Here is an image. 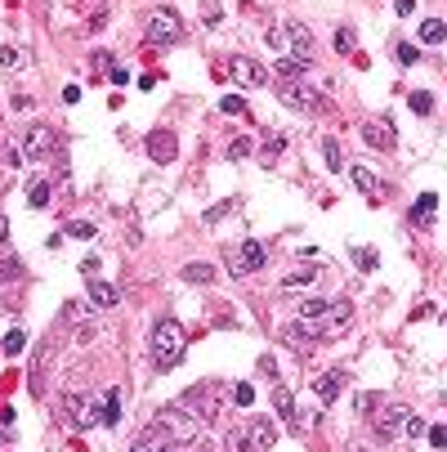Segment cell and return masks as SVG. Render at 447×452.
Returning a JSON list of instances; mask_svg holds the SVG:
<instances>
[{
	"instance_id": "1",
	"label": "cell",
	"mask_w": 447,
	"mask_h": 452,
	"mask_svg": "<svg viewBox=\"0 0 447 452\" xmlns=\"http://www.w3.org/2000/svg\"><path fill=\"white\" fill-rule=\"evenodd\" d=\"M184 349H188V331L179 327L175 318H157V323H153V341H148V354H153L157 372H170V367H179Z\"/></svg>"
},
{
	"instance_id": "2",
	"label": "cell",
	"mask_w": 447,
	"mask_h": 452,
	"mask_svg": "<svg viewBox=\"0 0 447 452\" xmlns=\"http://www.w3.org/2000/svg\"><path fill=\"white\" fill-rule=\"evenodd\" d=\"M273 443H277V426L269 421V416H255L251 426L228 434V452H269Z\"/></svg>"
},
{
	"instance_id": "3",
	"label": "cell",
	"mask_w": 447,
	"mask_h": 452,
	"mask_svg": "<svg viewBox=\"0 0 447 452\" xmlns=\"http://www.w3.org/2000/svg\"><path fill=\"white\" fill-rule=\"evenodd\" d=\"M54 416L68 430H90V426H103V412H98V403H90V398H81V394H63L58 398V408Z\"/></svg>"
},
{
	"instance_id": "4",
	"label": "cell",
	"mask_w": 447,
	"mask_h": 452,
	"mask_svg": "<svg viewBox=\"0 0 447 452\" xmlns=\"http://www.w3.org/2000/svg\"><path fill=\"white\" fill-rule=\"evenodd\" d=\"M273 94L282 99L287 108H295V112H322V108H327V104H322V94L313 90V86H304V81H277Z\"/></svg>"
},
{
	"instance_id": "5",
	"label": "cell",
	"mask_w": 447,
	"mask_h": 452,
	"mask_svg": "<svg viewBox=\"0 0 447 452\" xmlns=\"http://www.w3.org/2000/svg\"><path fill=\"white\" fill-rule=\"evenodd\" d=\"M175 41H184L179 9H153V19H148V45H175Z\"/></svg>"
},
{
	"instance_id": "6",
	"label": "cell",
	"mask_w": 447,
	"mask_h": 452,
	"mask_svg": "<svg viewBox=\"0 0 447 452\" xmlns=\"http://www.w3.org/2000/svg\"><path fill=\"white\" fill-rule=\"evenodd\" d=\"M264 264H269V246L264 242H242L237 251H228V273L233 278H246V273H255V269H264Z\"/></svg>"
},
{
	"instance_id": "7",
	"label": "cell",
	"mask_w": 447,
	"mask_h": 452,
	"mask_svg": "<svg viewBox=\"0 0 447 452\" xmlns=\"http://www.w3.org/2000/svg\"><path fill=\"white\" fill-rule=\"evenodd\" d=\"M153 426H161L175 443H188L192 434H197V421H188V412H184V408H161V412L153 416Z\"/></svg>"
},
{
	"instance_id": "8",
	"label": "cell",
	"mask_w": 447,
	"mask_h": 452,
	"mask_svg": "<svg viewBox=\"0 0 447 452\" xmlns=\"http://www.w3.org/2000/svg\"><path fill=\"white\" fill-rule=\"evenodd\" d=\"M58 148V135H54V126H27V135H23V157H49Z\"/></svg>"
},
{
	"instance_id": "9",
	"label": "cell",
	"mask_w": 447,
	"mask_h": 452,
	"mask_svg": "<svg viewBox=\"0 0 447 452\" xmlns=\"http://www.w3.org/2000/svg\"><path fill=\"white\" fill-rule=\"evenodd\" d=\"M228 72H233L237 86H269V68H260V63L246 59V54H233V59H228Z\"/></svg>"
},
{
	"instance_id": "10",
	"label": "cell",
	"mask_w": 447,
	"mask_h": 452,
	"mask_svg": "<svg viewBox=\"0 0 447 452\" xmlns=\"http://www.w3.org/2000/svg\"><path fill=\"white\" fill-rule=\"evenodd\" d=\"M148 157H153L157 166H170L179 157V139H175V130H153L148 135Z\"/></svg>"
},
{
	"instance_id": "11",
	"label": "cell",
	"mask_w": 447,
	"mask_h": 452,
	"mask_svg": "<svg viewBox=\"0 0 447 452\" xmlns=\"http://www.w3.org/2000/svg\"><path fill=\"white\" fill-rule=\"evenodd\" d=\"M273 412H277V421H287L291 434H300V408H295V394L287 385H273Z\"/></svg>"
},
{
	"instance_id": "12",
	"label": "cell",
	"mask_w": 447,
	"mask_h": 452,
	"mask_svg": "<svg viewBox=\"0 0 447 452\" xmlns=\"http://www.w3.org/2000/svg\"><path fill=\"white\" fill-rule=\"evenodd\" d=\"M362 139H367L371 148H380V153H389L394 144H399V135H394V121L389 116H376V121L362 126Z\"/></svg>"
},
{
	"instance_id": "13",
	"label": "cell",
	"mask_w": 447,
	"mask_h": 452,
	"mask_svg": "<svg viewBox=\"0 0 447 452\" xmlns=\"http://www.w3.org/2000/svg\"><path fill=\"white\" fill-rule=\"evenodd\" d=\"M407 412H411V408H403V403L376 408V430L385 434V439H399V434H403V421H407Z\"/></svg>"
},
{
	"instance_id": "14",
	"label": "cell",
	"mask_w": 447,
	"mask_h": 452,
	"mask_svg": "<svg viewBox=\"0 0 447 452\" xmlns=\"http://www.w3.org/2000/svg\"><path fill=\"white\" fill-rule=\"evenodd\" d=\"M344 381H349V372H344V367H327V372L313 381V394H318L322 403H336V394L344 390Z\"/></svg>"
},
{
	"instance_id": "15",
	"label": "cell",
	"mask_w": 447,
	"mask_h": 452,
	"mask_svg": "<svg viewBox=\"0 0 447 452\" xmlns=\"http://www.w3.org/2000/svg\"><path fill=\"white\" fill-rule=\"evenodd\" d=\"M287 41H291V59L313 63V31L304 23H287Z\"/></svg>"
},
{
	"instance_id": "16",
	"label": "cell",
	"mask_w": 447,
	"mask_h": 452,
	"mask_svg": "<svg viewBox=\"0 0 447 452\" xmlns=\"http://www.w3.org/2000/svg\"><path fill=\"white\" fill-rule=\"evenodd\" d=\"M434 206H438V193H421L416 206H411V215H407V224L411 228H429L434 224Z\"/></svg>"
},
{
	"instance_id": "17",
	"label": "cell",
	"mask_w": 447,
	"mask_h": 452,
	"mask_svg": "<svg viewBox=\"0 0 447 452\" xmlns=\"http://www.w3.org/2000/svg\"><path fill=\"white\" fill-rule=\"evenodd\" d=\"M184 412L188 416H202V421H210L215 408H210V385H202V390H188L184 394Z\"/></svg>"
},
{
	"instance_id": "18",
	"label": "cell",
	"mask_w": 447,
	"mask_h": 452,
	"mask_svg": "<svg viewBox=\"0 0 447 452\" xmlns=\"http://www.w3.org/2000/svg\"><path fill=\"white\" fill-rule=\"evenodd\" d=\"M121 300V291L112 287V282H98V278H90V305L94 309H112Z\"/></svg>"
},
{
	"instance_id": "19",
	"label": "cell",
	"mask_w": 447,
	"mask_h": 452,
	"mask_svg": "<svg viewBox=\"0 0 447 452\" xmlns=\"http://www.w3.org/2000/svg\"><path fill=\"white\" fill-rule=\"evenodd\" d=\"M49 202H54V184H49V179H31L27 184V206L31 211H45Z\"/></svg>"
},
{
	"instance_id": "20",
	"label": "cell",
	"mask_w": 447,
	"mask_h": 452,
	"mask_svg": "<svg viewBox=\"0 0 447 452\" xmlns=\"http://www.w3.org/2000/svg\"><path fill=\"white\" fill-rule=\"evenodd\" d=\"M313 278H318V264H304V269H291L282 282H277V287H282V291H304Z\"/></svg>"
},
{
	"instance_id": "21",
	"label": "cell",
	"mask_w": 447,
	"mask_h": 452,
	"mask_svg": "<svg viewBox=\"0 0 447 452\" xmlns=\"http://www.w3.org/2000/svg\"><path fill=\"white\" fill-rule=\"evenodd\" d=\"M264 45H269L273 54H291V41H287V23H269V27H264Z\"/></svg>"
},
{
	"instance_id": "22",
	"label": "cell",
	"mask_w": 447,
	"mask_h": 452,
	"mask_svg": "<svg viewBox=\"0 0 447 452\" xmlns=\"http://www.w3.org/2000/svg\"><path fill=\"white\" fill-rule=\"evenodd\" d=\"M447 41V23L443 19H425L421 23V45H443Z\"/></svg>"
},
{
	"instance_id": "23",
	"label": "cell",
	"mask_w": 447,
	"mask_h": 452,
	"mask_svg": "<svg viewBox=\"0 0 447 452\" xmlns=\"http://www.w3.org/2000/svg\"><path fill=\"white\" fill-rule=\"evenodd\" d=\"M304 72H309V63L291 59V54H282V59H277V76H282V81H304Z\"/></svg>"
},
{
	"instance_id": "24",
	"label": "cell",
	"mask_w": 447,
	"mask_h": 452,
	"mask_svg": "<svg viewBox=\"0 0 447 452\" xmlns=\"http://www.w3.org/2000/svg\"><path fill=\"white\" fill-rule=\"evenodd\" d=\"M121 421V390L112 385V390L103 394V426H117Z\"/></svg>"
},
{
	"instance_id": "25",
	"label": "cell",
	"mask_w": 447,
	"mask_h": 452,
	"mask_svg": "<svg viewBox=\"0 0 447 452\" xmlns=\"http://www.w3.org/2000/svg\"><path fill=\"white\" fill-rule=\"evenodd\" d=\"M322 157H327V171H344V153H340V139L336 135L322 139Z\"/></svg>"
},
{
	"instance_id": "26",
	"label": "cell",
	"mask_w": 447,
	"mask_h": 452,
	"mask_svg": "<svg viewBox=\"0 0 447 452\" xmlns=\"http://www.w3.org/2000/svg\"><path fill=\"white\" fill-rule=\"evenodd\" d=\"M45 358H49V345H41L36 363H31V394H45Z\"/></svg>"
},
{
	"instance_id": "27",
	"label": "cell",
	"mask_w": 447,
	"mask_h": 452,
	"mask_svg": "<svg viewBox=\"0 0 447 452\" xmlns=\"http://www.w3.org/2000/svg\"><path fill=\"white\" fill-rule=\"evenodd\" d=\"M0 349H5L9 358H14V354H23V349H27V331H23V327H14V331H5V341H0Z\"/></svg>"
},
{
	"instance_id": "28",
	"label": "cell",
	"mask_w": 447,
	"mask_h": 452,
	"mask_svg": "<svg viewBox=\"0 0 447 452\" xmlns=\"http://www.w3.org/2000/svg\"><path fill=\"white\" fill-rule=\"evenodd\" d=\"M184 282L206 287V282H215V269H210V264H184Z\"/></svg>"
},
{
	"instance_id": "29",
	"label": "cell",
	"mask_w": 447,
	"mask_h": 452,
	"mask_svg": "<svg viewBox=\"0 0 447 452\" xmlns=\"http://www.w3.org/2000/svg\"><path fill=\"white\" fill-rule=\"evenodd\" d=\"M349 175H354V184H358V189H362V193H367V197H371V202H376V175L367 171V166H354V171H349Z\"/></svg>"
},
{
	"instance_id": "30",
	"label": "cell",
	"mask_w": 447,
	"mask_h": 452,
	"mask_svg": "<svg viewBox=\"0 0 447 452\" xmlns=\"http://www.w3.org/2000/svg\"><path fill=\"white\" fill-rule=\"evenodd\" d=\"M220 112H228V116H251L246 99H237V94H224V99H220Z\"/></svg>"
},
{
	"instance_id": "31",
	"label": "cell",
	"mask_w": 447,
	"mask_h": 452,
	"mask_svg": "<svg viewBox=\"0 0 447 452\" xmlns=\"http://www.w3.org/2000/svg\"><path fill=\"white\" fill-rule=\"evenodd\" d=\"M331 45H336V54H354V27H336Z\"/></svg>"
},
{
	"instance_id": "32",
	"label": "cell",
	"mask_w": 447,
	"mask_h": 452,
	"mask_svg": "<svg viewBox=\"0 0 447 452\" xmlns=\"http://www.w3.org/2000/svg\"><path fill=\"white\" fill-rule=\"evenodd\" d=\"M349 256H354V264H358L362 273H371V269H376V251H371V246H354Z\"/></svg>"
},
{
	"instance_id": "33",
	"label": "cell",
	"mask_w": 447,
	"mask_h": 452,
	"mask_svg": "<svg viewBox=\"0 0 447 452\" xmlns=\"http://www.w3.org/2000/svg\"><path fill=\"white\" fill-rule=\"evenodd\" d=\"M23 63H27V54H23L19 45H5V49H0V68H23Z\"/></svg>"
},
{
	"instance_id": "34",
	"label": "cell",
	"mask_w": 447,
	"mask_h": 452,
	"mask_svg": "<svg viewBox=\"0 0 447 452\" xmlns=\"http://www.w3.org/2000/svg\"><path fill=\"white\" fill-rule=\"evenodd\" d=\"M411 112L429 116V112H434V94H429V90H416V94H411Z\"/></svg>"
},
{
	"instance_id": "35",
	"label": "cell",
	"mask_w": 447,
	"mask_h": 452,
	"mask_svg": "<svg viewBox=\"0 0 447 452\" xmlns=\"http://www.w3.org/2000/svg\"><path fill=\"white\" fill-rule=\"evenodd\" d=\"M425 430H429V426L421 421V416L407 412V421H403V434H407V439H425Z\"/></svg>"
},
{
	"instance_id": "36",
	"label": "cell",
	"mask_w": 447,
	"mask_h": 452,
	"mask_svg": "<svg viewBox=\"0 0 447 452\" xmlns=\"http://www.w3.org/2000/svg\"><path fill=\"white\" fill-rule=\"evenodd\" d=\"M233 403H237V408H251V403H255V385H251V381H242L237 390H233Z\"/></svg>"
},
{
	"instance_id": "37",
	"label": "cell",
	"mask_w": 447,
	"mask_h": 452,
	"mask_svg": "<svg viewBox=\"0 0 447 452\" xmlns=\"http://www.w3.org/2000/svg\"><path fill=\"white\" fill-rule=\"evenodd\" d=\"M63 318H68V323H81V318H90V305L86 300H72V305H63Z\"/></svg>"
},
{
	"instance_id": "38",
	"label": "cell",
	"mask_w": 447,
	"mask_h": 452,
	"mask_svg": "<svg viewBox=\"0 0 447 452\" xmlns=\"http://www.w3.org/2000/svg\"><path fill=\"white\" fill-rule=\"evenodd\" d=\"M228 211H233V197H228V202H215V206H210V211L202 215V220H206V224H220V220H224Z\"/></svg>"
},
{
	"instance_id": "39",
	"label": "cell",
	"mask_w": 447,
	"mask_h": 452,
	"mask_svg": "<svg viewBox=\"0 0 447 452\" xmlns=\"http://www.w3.org/2000/svg\"><path fill=\"white\" fill-rule=\"evenodd\" d=\"M282 148H287V139L277 135L273 144H264V153H260V161H264V166H273V161H277V153H282Z\"/></svg>"
},
{
	"instance_id": "40",
	"label": "cell",
	"mask_w": 447,
	"mask_h": 452,
	"mask_svg": "<svg viewBox=\"0 0 447 452\" xmlns=\"http://www.w3.org/2000/svg\"><path fill=\"white\" fill-rule=\"evenodd\" d=\"M68 233H72V238H94L98 228H94V220H72V224H68Z\"/></svg>"
},
{
	"instance_id": "41",
	"label": "cell",
	"mask_w": 447,
	"mask_h": 452,
	"mask_svg": "<svg viewBox=\"0 0 447 452\" xmlns=\"http://www.w3.org/2000/svg\"><path fill=\"white\" fill-rule=\"evenodd\" d=\"M399 49V63H421V49L411 45V41H403V45H394Z\"/></svg>"
},
{
	"instance_id": "42",
	"label": "cell",
	"mask_w": 447,
	"mask_h": 452,
	"mask_svg": "<svg viewBox=\"0 0 447 452\" xmlns=\"http://www.w3.org/2000/svg\"><path fill=\"white\" fill-rule=\"evenodd\" d=\"M425 439L434 443V448H447V426H429V430H425Z\"/></svg>"
},
{
	"instance_id": "43",
	"label": "cell",
	"mask_w": 447,
	"mask_h": 452,
	"mask_svg": "<svg viewBox=\"0 0 447 452\" xmlns=\"http://www.w3.org/2000/svg\"><path fill=\"white\" fill-rule=\"evenodd\" d=\"M246 153H251V139H233V144H228V157H246Z\"/></svg>"
},
{
	"instance_id": "44",
	"label": "cell",
	"mask_w": 447,
	"mask_h": 452,
	"mask_svg": "<svg viewBox=\"0 0 447 452\" xmlns=\"http://www.w3.org/2000/svg\"><path fill=\"white\" fill-rule=\"evenodd\" d=\"M98 264H103L98 256H86V260H81V273H86V278H98Z\"/></svg>"
},
{
	"instance_id": "45",
	"label": "cell",
	"mask_w": 447,
	"mask_h": 452,
	"mask_svg": "<svg viewBox=\"0 0 447 452\" xmlns=\"http://www.w3.org/2000/svg\"><path fill=\"white\" fill-rule=\"evenodd\" d=\"M376 403H380V398H376V394H358V408H362V412H367V416L376 412Z\"/></svg>"
},
{
	"instance_id": "46",
	"label": "cell",
	"mask_w": 447,
	"mask_h": 452,
	"mask_svg": "<svg viewBox=\"0 0 447 452\" xmlns=\"http://www.w3.org/2000/svg\"><path fill=\"white\" fill-rule=\"evenodd\" d=\"M103 27H108V9H98L94 19H90V31H103Z\"/></svg>"
},
{
	"instance_id": "47",
	"label": "cell",
	"mask_w": 447,
	"mask_h": 452,
	"mask_svg": "<svg viewBox=\"0 0 447 452\" xmlns=\"http://www.w3.org/2000/svg\"><path fill=\"white\" fill-rule=\"evenodd\" d=\"M394 9H399L403 19H411V14H416V0H399V5H394Z\"/></svg>"
},
{
	"instance_id": "48",
	"label": "cell",
	"mask_w": 447,
	"mask_h": 452,
	"mask_svg": "<svg viewBox=\"0 0 447 452\" xmlns=\"http://www.w3.org/2000/svg\"><path fill=\"white\" fill-rule=\"evenodd\" d=\"M14 273H19V260H5V269H0V282H9Z\"/></svg>"
},
{
	"instance_id": "49",
	"label": "cell",
	"mask_w": 447,
	"mask_h": 452,
	"mask_svg": "<svg viewBox=\"0 0 447 452\" xmlns=\"http://www.w3.org/2000/svg\"><path fill=\"white\" fill-rule=\"evenodd\" d=\"M184 448H188V443H170V448H165V452H184Z\"/></svg>"
},
{
	"instance_id": "50",
	"label": "cell",
	"mask_w": 447,
	"mask_h": 452,
	"mask_svg": "<svg viewBox=\"0 0 447 452\" xmlns=\"http://www.w3.org/2000/svg\"><path fill=\"white\" fill-rule=\"evenodd\" d=\"M354 452H371V448H354Z\"/></svg>"
}]
</instances>
